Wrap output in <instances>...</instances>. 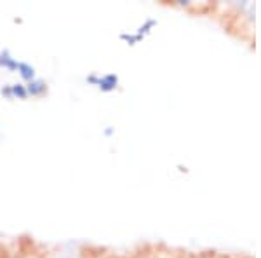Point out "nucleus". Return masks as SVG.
Segmentation results:
<instances>
[{"instance_id":"obj_1","label":"nucleus","mask_w":261,"mask_h":258,"mask_svg":"<svg viewBox=\"0 0 261 258\" xmlns=\"http://www.w3.org/2000/svg\"><path fill=\"white\" fill-rule=\"evenodd\" d=\"M120 86V77L117 74H103L99 75L98 79V84H96V89L108 95V92H113L117 91Z\"/></svg>"},{"instance_id":"obj_2","label":"nucleus","mask_w":261,"mask_h":258,"mask_svg":"<svg viewBox=\"0 0 261 258\" xmlns=\"http://www.w3.org/2000/svg\"><path fill=\"white\" fill-rule=\"evenodd\" d=\"M24 86H27L28 98H44V96H47V92H49L47 80H44L40 77L33 79L32 82L24 84Z\"/></svg>"},{"instance_id":"obj_3","label":"nucleus","mask_w":261,"mask_h":258,"mask_svg":"<svg viewBox=\"0 0 261 258\" xmlns=\"http://www.w3.org/2000/svg\"><path fill=\"white\" fill-rule=\"evenodd\" d=\"M16 74L19 75V79L23 84H28V82H32L33 79H37V68L28 61H19Z\"/></svg>"},{"instance_id":"obj_4","label":"nucleus","mask_w":261,"mask_h":258,"mask_svg":"<svg viewBox=\"0 0 261 258\" xmlns=\"http://www.w3.org/2000/svg\"><path fill=\"white\" fill-rule=\"evenodd\" d=\"M18 60L12 56V53L9 49H2L0 51V68L7 70L9 74H16L18 70Z\"/></svg>"},{"instance_id":"obj_5","label":"nucleus","mask_w":261,"mask_h":258,"mask_svg":"<svg viewBox=\"0 0 261 258\" xmlns=\"http://www.w3.org/2000/svg\"><path fill=\"white\" fill-rule=\"evenodd\" d=\"M11 91H12V101H14V100H19V101L28 100L27 86H24L23 82H14V84H11Z\"/></svg>"},{"instance_id":"obj_6","label":"nucleus","mask_w":261,"mask_h":258,"mask_svg":"<svg viewBox=\"0 0 261 258\" xmlns=\"http://www.w3.org/2000/svg\"><path fill=\"white\" fill-rule=\"evenodd\" d=\"M155 25H157V21H155V19H146L145 23H143V25H140V27H138V30L134 32V33H138V35H140V37H143V39H145V37L148 35V33H150L151 30H153V27H155Z\"/></svg>"},{"instance_id":"obj_7","label":"nucleus","mask_w":261,"mask_h":258,"mask_svg":"<svg viewBox=\"0 0 261 258\" xmlns=\"http://www.w3.org/2000/svg\"><path fill=\"white\" fill-rule=\"evenodd\" d=\"M120 40L125 42L127 45H136V44H140V42L143 40V37H140L138 33H127V32H124V33H120Z\"/></svg>"},{"instance_id":"obj_8","label":"nucleus","mask_w":261,"mask_h":258,"mask_svg":"<svg viewBox=\"0 0 261 258\" xmlns=\"http://www.w3.org/2000/svg\"><path fill=\"white\" fill-rule=\"evenodd\" d=\"M0 95H2V98H4V100L12 101V91H11V84H4V86L0 87Z\"/></svg>"},{"instance_id":"obj_9","label":"nucleus","mask_w":261,"mask_h":258,"mask_svg":"<svg viewBox=\"0 0 261 258\" xmlns=\"http://www.w3.org/2000/svg\"><path fill=\"white\" fill-rule=\"evenodd\" d=\"M98 79H99V74H96V72H91L89 75H86V82L89 84V86H92V87H96Z\"/></svg>"},{"instance_id":"obj_10","label":"nucleus","mask_w":261,"mask_h":258,"mask_svg":"<svg viewBox=\"0 0 261 258\" xmlns=\"http://www.w3.org/2000/svg\"><path fill=\"white\" fill-rule=\"evenodd\" d=\"M103 134L107 138H112L113 134H115V128H112V126H107V128H105V131H103Z\"/></svg>"},{"instance_id":"obj_11","label":"nucleus","mask_w":261,"mask_h":258,"mask_svg":"<svg viewBox=\"0 0 261 258\" xmlns=\"http://www.w3.org/2000/svg\"><path fill=\"white\" fill-rule=\"evenodd\" d=\"M199 258H202V256H199Z\"/></svg>"},{"instance_id":"obj_12","label":"nucleus","mask_w":261,"mask_h":258,"mask_svg":"<svg viewBox=\"0 0 261 258\" xmlns=\"http://www.w3.org/2000/svg\"><path fill=\"white\" fill-rule=\"evenodd\" d=\"M0 128H2V126H0Z\"/></svg>"}]
</instances>
